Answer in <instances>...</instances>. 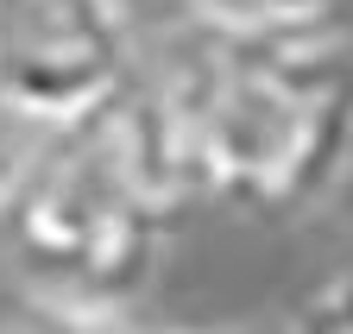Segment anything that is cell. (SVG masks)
<instances>
[{"label": "cell", "mask_w": 353, "mask_h": 334, "mask_svg": "<svg viewBox=\"0 0 353 334\" xmlns=\"http://www.w3.org/2000/svg\"><path fill=\"white\" fill-rule=\"evenodd\" d=\"M132 7V19H196V0H126Z\"/></svg>", "instance_id": "6"}, {"label": "cell", "mask_w": 353, "mask_h": 334, "mask_svg": "<svg viewBox=\"0 0 353 334\" xmlns=\"http://www.w3.org/2000/svg\"><path fill=\"white\" fill-rule=\"evenodd\" d=\"M176 215L183 202L152 152L139 101L126 95L38 139L0 202V233L32 284V303L132 309L158 278Z\"/></svg>", "instance_id": "2"}, {"label": "cell", "mask_w": 353, "mask_h": 334, "mask_svg": "<svg viewBox=\"0 0 353 334\" xmlns=\"http://www.w3.org/2000/svg\"><path fill=\"white\" fill-rule=\"evenodd\" d=\"M341 0H196V19L234 25V32H303V25H334Z\"/></svg>", "instance_id": "4"}, {"label": "cell", "mask_w": 353, "mask_h": 334, "mask_svg": "<svg viewBox=\"0 0 353 334\" xmlns=\"http://www.w3.org/2000/svg\"><path fill=\"white\" fill-rule=\"evenodd\" d=\"M139 120L183 208L296 221L353 171V38L183 19L139 70Z\"/></svg>", "instance_id": "1"}, {"label": "cell", "mask_w": 353, "mask_h": 334, "mask_svg": "<svg viewBox=\"0 0 353 334\" xmlns=\"http://www.w3.org/2000/svg\"><path fill=\"white\" fill-rule=\"evenodd\" d=\"M290 328H296V334H353V271L328 278V284L316 290V303H309Z\"/></svg>", "instance_id": "5"}, {"label": "cell", "mask_w": 353, "mask_h": 334, "mask_svg": "<svg viewBox=\"0 0 353 334\" xmlns=\"http://www.w3.org/2000/svg\"><path fill=\"white\" fill-rule=\"evenodd\" d=\"M139 70V19L126 0H0V101L26 127H76L126 101Z\"/></svg>", "instance_id": "3"}]
</instances>
